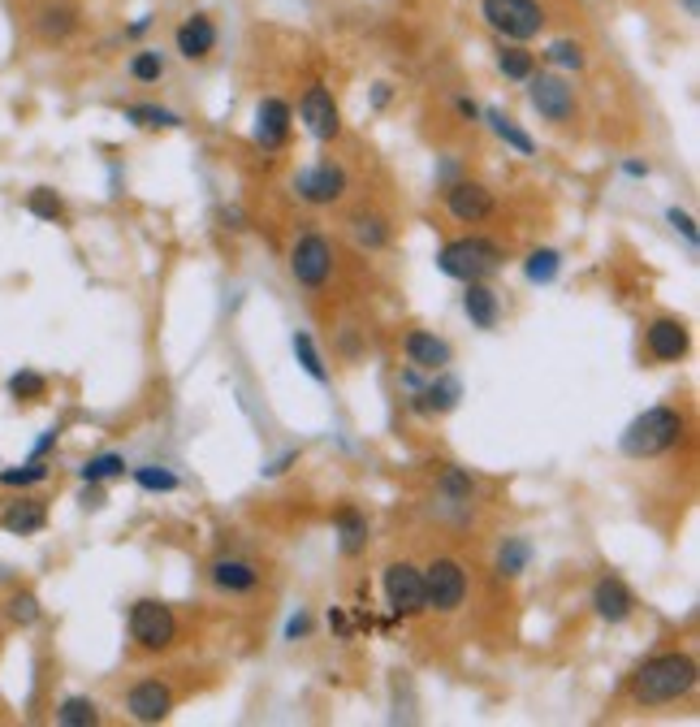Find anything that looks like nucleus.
I'll use <instances>...</instances> for the list:
<instances>
[{"label": "nucleus", "instance_id": "obj_49", "mask_svg": "<svg viewBox=\"0 0 700 727\" xmlns=\"http://www.w3.org/2000/svg\"><path fill=\"white\" fill-rule=\"evenodd\" d=\"M147 26H152V17H138V22H130V26H125V39H138Z\"/></svg>", "mask_w": 700, "mask_h": 727}, {"label": "nucleus", "instance_id": "obj_28", "mask_svg": "<svg viewBox=\"0 0 700 727\" xmlns=\"http://www.w3.org/2000/svg\"><path fill=\"white\" fill-rule=\"evenodd\" d=\"M350 239L367 251H385L389 247V222L381 213H354L350 217Z\"/></svg>", "mask_w": 700, "mask_h": 727}, {"label": "nucleus", "instance_id": "obj_20", "mask_svg": "<svg viewBox=\"0 0 700 727\" xmlns=\"http://www.w3.org/2000/svg\"><path fill=\"white\" fill-rule=\"evenodd\" d=\"M0 528H4L9 537H35V533H44V528H48V502H44V498H31V493L4 502V506H0Z\"/></svg>", "mask_w": 700, "mask_h": 727}, {"label": "nucleus", "instance_id": "obj_47", "mask_svg": "<svg viewBox=\"0 0 700 727\" xmlns=\"http://www.w3.org/2000/svg\"><path fill=\"white\" fill-rule=\"evenodd\" d=\"M623 174L627 178H649V165L644 160H623Z\"/></svg>", "mask_w": 700, "mask_h": 727}, {"label": "nucleus", "instance_id": "obj_30", "mask_svg": "<svg viewBox=\"0 0 700 727\" xmlns=\"http://www.w3.org/2000/svg\"><path fill=\"white\" fill-rule=\"evenodd\" d=\"M532 70H536V57H532L523 44H502V48H497V74H502V79L523 83Z\"/></svg>", "mask_w": 700, "mask_h": 727}, {"label": "nucleus", "instance_id": "obj_11", "mask_svg": "<svg viewBox=\"0 0 700 727\" xmlns=\"http://www.w3.org/2000/svg\"><path fill=\"white\" fill-rule=\"evenodd\" d=\"M299 121L303 130L316 139V143H334L342 134V114H338V100L325 83H312L303 96H299Z\"/></svg>", "mask_w": 700, "mask_h": 727}, {"label": "nucleus", "instance_id": "obj_40", "mask_svg": "<svg viewBox=\"0 0 700 727\" xmlns=\"http://www.w3.org/2000/svg\"><path fill=\"white\" fill-rule=\"evenodd\" d=\"M130 79H134V83H160V79H165V57L152 52V48L134 52V57H130Z\"/></svg>", "mask_w": 700, "mask_h": 727}, {"label": "nucleus", "instance_id": "obj_9", "mask_svg": "<svg viewBox=\"0 0 700 727\" xmlns=\"http://www.w3.org/2000/svg\"><path fill=\"white\" fill-rule=\"evenodd\" d=\"M385 603H389V619H415L424 615V572L415 563H389L385 576Z\"/></svg>", "mask_w": 700, "mask_h": 727}, {"label": "nucleus", "instance_id": "obj_10", "mask_svg": "<svg viewBox=\"0 0 700 727\" xmlns=\"http://www.w3.org/2000/svg\"><path fill=\"white\" fill-rule=\"evenodd\" d=\"M290 187H294V195H299L303 204H312V208H329V204H338V200L347 195V169L334 165V160L303 165V169L294 174Z\"/></svg>", "mask_w": 700, "mask_h": 727}, {"label": "nucleus", "instance_id": "obj_27", "mask_svg": "<svg viewBox=\"0 0 700 727\" xmlns=\"http://www.w3.org/2000/svg\"><path fill=\"white\" fill-rule=\"evenodd\" d=\"M290 347H294V360H299V368H303V372H307L316 385H329V364H325L321 347H316V338H312L307 330H294Z\"/></svg>", "mask_w": 700, "mask_h": 727}, {"label": "nucleus", "instance_id": "obj_50", "mask_svg": "<svg viewBox=\"0 0 700 727\" xmlns=\"http://www.w3.org/2000/svg\"><path fill=\"white\" fill-rule=\"evenodd\" d=\"M372 105H376V109H385V105H389V83H376V92H372Z\"/></svg>", "mask_w": 700, "mask_h": 727}, {"label": "nucleus", "instance_id": "obj_53", "mask_svg": "<svg viewBox=\"0 0 700 727\" xmlns=\"http://www.w3.org/2000/svg\"><path fill=\"white\" fill-rule=\"evenodd\" d=\"M684 9H688V13L697 17V13H700V0H684Z\"/></svg>", "mask_w": 700, "mask_h": 727}, {"label": "nucleus", "instance_id": "obj_17", "mask_svg": "<svg viewBox=\"0 0 700 727\" xmlns=\"http://www.w3.org/2000/svg\"><path fill=\"white\" fill-rule=\"evenodd\" d=\"M208 581H213V589L217 594H230V598H246V594H255L260 589V581H264V572L251 563V559H238V555H221V559H213V568H208Z\"/></svg>", "mask_w": 700, "mask_h": 727}, {"label": "nucleus", "instance_id": "obj_8", "mask_svg": "<svg viewBox=\"0 0 700 727\" xmlns=\"http://www.w3.org/2000/svg\"><path fill=\"white\" fill-rule=\"evenodd\" d=\"M290 277L303 286V290H325L329 277H334V242L316 230L299 235L290 247Z\"/></svg>", "mask_w": 700, "mask_h": 727}, {"label": "nucleus", "instance_id": "obj_36", "mask_svg": "<svg viewBox=\"0 0 700 727\" xmlns=\"http://www.w3.org/2000/svg\"><path fill=\"white\" fill-rule=\"evenodd\" d=\"M130 477L143 493H173L182 485L173 468H160V464H138V468H130Z\"/></svg>", "mask_w": 700, "mask_h": 727}, {"label": "nucleus", "instance_id": "obj_31", "mask_svg": "<svg viewBox=\"0 0 700 727\" xmlns=\"http://www.w3.org/2000/svg\"><path fill=\"white\" fill-rule=\"evenodd\" d=\"M4 390H9L13 403H39V398H48V377L35 372V368H17V372L4 381Z\"/></svg>", "mask_w": 700, "mask_h": 727}, {"label": "nucleus", "instance_id": "obj_52", "mask_svg": "<svg viewBox=\"0 0 700 727\" xmlns=\"http://www.w3.org/2000/svg\"><path fill=\"white\" fill-rule=\"evenodd\" d=\"M221 217H226V222H230V230H242V213H238V208H226V213H221Z\"/></svg>", "mask_w": 700, "mask_h": 727}, {"label": "nucleus", "instance_id": "obj_25", "mask_svg": "<svg viewBox=\"0 0 700 727\" xmlns=\"http://www.w3.org/2000/svg\"><path fill=\"white\" fill-rule=\"evenodd\" d=\"M532 568V541L528 537H506L502 546H497V555H493V572L502 576V581H515V576H523Z\"/></svg>", "mask_w": 700, "mask_h": 727}, {"label": "nucleus", "instance_id": "obj_4", "mask_svg": "<svg viewBox=\"0 0 700 727\" xmlns=\"http://www.w3.org/2000/svg\"><path fill=\"white\" fill-rule=\"evenodd\" d=\"M480 17L488 31H497L506 44H528L545 31V9L536 0H480Z\"/></svg>", "mask_w": 700, "mask_h": 727}, {"label": "nucleus", "instance_id": "obj_15", "mask_svg": "<svg viewBox=\"0 0 700 727\" xmlns=\"http://www.w3.org/2000/svg\"><path fill=\"white\" fill-rule=\"evenodd\" d=\"M290 126H294V109H290L281 96H264V100L255 105L251 139H255L264 152H281L286 139H290Z\"/></svg>", "mask_w": 700, "mask_h": 727}, {"label": "nucleus", "instance_id": "obj_34", "mask_svg": "<svg viewBox=\"0 0 700 727\" xmlns=\"http://www.w3.org/2000/svg\"><path fill=\"white\" fill-rule=\"evenodd\" d=\"M4 619L17 623V628H35L44 619V606H39V598L31 589H17V594L4 598Z\"/></svg>", "mask_w": 700, "mask_h": 727}, {"label": "nucleus", "instance_id": "obj_48", "mask_svg": "<svg viewBox=\"0 0 700 727\" xmlns=\"http://www.w3.org/2000/svg\"><path fill=\"white\" fill-rule=\"evenodd\" d=\"M329 628H338L342 636H350V623H347V615H342V610H329Z\"/></svg>", "mask_w": 700, "mask_h": 727}, {"label": "nucleus", "instance_id": "obj_21", "mask_svg": "<svg viewBox=\"0 0 700 727\" xmlns=\"http://www.w3.org/2000/svg\"><path fill=\"white\" fill-rule=\"evenodd\" d=\"M459 398H463L459 377H450V372L442 368V372H433V381H424L420 394H411V412H415V416H442V412H455Z\"/></svg>", "mask_w": 700, "mask_h": 727}, {"label": "nucleus", "instance_id": "obj_32", "mask_svg": "<svg viewBox=\"0 0 700 727\" xmlns=\"http://www.w3.org/2000/svg\"><path fill=\"white\" fill-rule=\"evenodd\" d=\"M26 213L31 217H39V222H52V226H65V200L52 191V187H35L31 195H26Z\"/></svg>", "mask_w": 700, "mask_h": 727}, {"label": "nucleus", "instance_id": "obj_22", "mask_svg": "<svg viewBox=\"0 0 700 727\" xmlns=\"http://www.w3.org/2000/svg\"><path fill=\"white\" fill-rule=\"evenodd\" d=\"M173 48L186 57V61H204L213 48H217V22L208 13H191L178 31H173Z\"/></svg>", "mask_w": 700, "mask_h": 727}, {"label": "nucleus", "instance_id": "obj_33", "mask_svg": "<svg viewBox=\"0 0 700 727\" xmlns=\"http://www.w3.org/2000/svg\"><path fill=\"white\" fill-rule=\"evenodd\" d=\"M83 485H105V481H121L125 477V455L117 451H105V455H92L83 468H79Z\"/></svg>", "mask_w": 700, "mask_h": 727}, {"label": "nucleus", "instance_id": "obj_43", "mask_svg": "<svg viewBox=\"0 0 700 727\" xmlns=\"http://www.w3.org/2000/svg\"><path fill=\"white\" fill-rule=\"evenodd\" d=\"M307 632H312V615H307V610L290 615V623H286V641H303Z\"/></svg>", "mask_w": 700, "mask_h": 727}, {"label": "nucleus", "instance_id": "obj_7", "mask_svg": "<svg viewBox=\"0 0 700 727\" xmlns=\"http://www.w3.org/2000/svg\"><path fill=\"white\" fill-rule=\"evenodd\" d=\"M130 641L147 654H160L178 641V615L173 606L156 603V598H138L130 606Z\"/></svg>", "mask_w": 700, "mask_h": 727}, {"label": "nucleus", "instance_id": "obj_29", "mask_svg": "<svg viewBox=\"0 0 700 727\" xmlns=\"http://www.w3.org/2000/svg\"><path fill=\"white\" fill-rule=\"evenodd\" d=\"M558 273H563V251H558V247H536V251H528L523 277H528L532 286H550Z\"/></svg>", "mask_w": 700, "mask_h": 727}, {"label": "nucleus", "instance_id": "obj_35", "mask_svg": "<svg viewBox=\"0 0 700 727\" xmlns=\"http://www.w3.org/2000/svg\"><path fill=\"white\" fill-rule=\"evenodd\" d=\"M48 477H52L48 460H26L17 468H0V485L4 489H31V485H44Z\"/></svg>", "mask_w": 700, "mask_h": 727}, {"label": "nucleus", "instance_id": "obj_5", "mask_svg": "<svg viewBox=\"0 0 700 727\" xmlns=\"http://www.w3.org/2000/svg\"><path fill=\"white\" fill-rule=\"evenodd\" d=\"M420 572H424V610L455 615V610L467 603L471 581H467V568L459 559L442 555V559H433L429 568H420Z\"/></svg>", "mask_w": 700, "mask_h": 727}, {"label": "nucleus", "instance_id": "obj_1", "mask_svg": "<svg viewBox=\"0 0 700 727\" xmlns=\"http://www.w3.org/2000/svg\"><path fill=\"white\" fill-rule=\"evenodd\" d=\"M700 671L697 658L684 654V649H666V654H653L636 676H631V702L653 711V706H671V702H684L692 689H697Z\"/></svg>", "mask_w": 700, "mask_h": 727}, {"label": "nucleus", "instance_id": "obj_45", "mask_svg": "<svg viewBox=\"0 0 700 727\" xmlns=\"http://www.w3.org/2000/svg\"><path fill=\"white\" fill-rule=\"evenodd\" d=\"M455 109H459V118H463V121H480V114H484V109H480L471 96H459V100H455Z\"/></svg>", "mask_w": 700, "mask_h": 727}, {"label": "nucleus", "instance_id": "obj_46", "mask_svg": "<svg viewBox=\"0 0 700 727\" xmlns=\"http://www.w3.org/2000/svg\"><path fill=\"white\" fill-rule=\"evenodd\" d=\"M294 460H299V451H286V455H281V460H277V464H268V468H264V473H268V477H281V473H286V468H290V464H294Z\"/></svg>", "mask_w": 700, "mask_h": 727}, {"label": "nucleus", "instance_id": "obj_26", "mask_svg": "<svg viewBox=\"0 0 700 727\" xmlns=\"http://www.w3.org/2000/svg\"><path fill=\"white\" fill-rule=\"evenodd\" d=\"M480 118L493 126V134H497L506 147H515L519 156H536V139H532V134H528V130H523V126H519L515 118H506L502 109H484Z\"/></svg>", "mask_w": 700, "mask_h": 727}, {"label": "nucleus", "instance_id": "obj_37", "mask_svg": "<svg viewBox=\"0 0 700 727\" xmlns=\"http://www.w3.org/2000/svg\"><path fill=\"white\" fill-rule=\"evenodd\" d=\"M125 121H134L143 130H178L182 126L173 109H160V105H125Z\"/></svg>", "mask_w": 700, "mask_h": 727}, {"label": "nucleus", "instance_id": "obj_44", "mask_svg": "<svg viewBox=\"0 0 700 727\" xmlns=\"http://www.w3.org/2000/svg\"><path fill=\"white\" fill-rule=\"evenodd\" d=\"M57 442H61V429H48V433H44V438H39V442H35V451H31V460H48V455H52V446H57Z\"/></svg>", "mask_w": 700, "mask_h": 727}, {"label": "nucleus", "instance_id": "obj_3", "mask_svg": "<svg viewBox=\"0 0 700 727\" xmlns=\"http://www.w3.org/2000/svg\"><path fill=\"white\" fill-rule=\"evenodd\" d=\"M506 251L484 235H463V239H450L442 251H437V269L455 282H484L502 269Z\"/></svg>", "mask_w": 700, "mask_h": 727}, {"label": "nucleus", "instance_id": "obj_39", "mask_svg": "<svg viewBox=\"0 0 700 727\" xmlns=\"http://www.w3.org/2000/svg\"><path fill=\"white\" fill-rule=\"evenodd\" d=\"M545 61H550L554 70L580 74L583 65H588V52H583V44H576V39H554V44L545 48Z\"/></svg>", "mask_w": 700, "mask_h": 727}, {"label": "nucleus", "instance_id": "obj_13", "mask_svg": "<svg viewBox=\"0 0 700 727\" xmlns=\"http://www.w3.org/2000/svg\"><path fill=\"white\" fill-rule=\"evenodd\" d=\"M644 351L653 364H679L692 351V330L679 317H653L644 325Z\"/></svg>", "mask_w": 700, "mask_h": 727}, {"label": "nucleus", "instance_id": "obj_51", "mask_svg": "<svg viewBox=\"0 0 700 727\" xmlns=\"http://www.w3.org/2000/svg\"><path fill=\"white\" fill-rule=\"evenodd\" d=\"M83 502H87V506H100V502H105V489H100V485H87Z\"/></svg>", "mask_w": 700, "mask_h": 727}, {"label": "nucleus", "instance_id": "obj_24", "mask_svg": "<svg viewBox=\"0 0 700 727\" xmlns=\"http://www.w3.org/2000/svg\"><path fill=\"white\" fill-rule=\"evenodd\" d=\"M463 312L467 321L475 325V330H497V321H502V299L493 295V286H484V282H463Z\"/></svg>", "mask_w": 700, "mask_h": 727}, {"label": "nucleus", "instance_id": "obj_16", "mask_svg": "<svg viewBox=\"0 0 700 727\" xmlns=\"http://www.w3.org/2000/svg\"><path fill=\"white\" fill-rule=\"evenodd\" d=\"M446 213L459 222V226H480V222H488L493 217V191L484 187V182H450L446 187Z\"/></svg>", "mask_w": 700, "mask_h": 727}, {"label": "nucleus", "instance_id": "obj_38", "mask_svg": "<svg viewBox=\"0 0 700 727\" xmlns=\"http://www.w3.org/2000/svg\"><path fill=\"white\" fill-rule=\"evenodd\" d=\"M57 724H61V727H92V724H100V706H96L92 698H65V702L57 706Z\"/></svg>", "mask_w": 700, "mask_h": 727}, {"label": "nucleus", "instance_id": "obj_42", "mask_svg": "<svg viewBox=\"0 0 700 727\" xmlns=\"http://www.w3.org/2000/svg\"><path fill=\"white\" fill-rule=\"evenodd\" d=\"M666 222L688 239V247H697V222H692V213H684V208H666Z\"/></svg>", "mask_w": 700, "mask_h": 727}, {"label": "nucleus", "instance_id": "obj_2", "mask_svg": "<svg viewBox=\"0 0 700 727\" xmlns=\"http://www.w3.org/2000/svg\"><path fill=\"white\" fill-rule=\"evenodd\" d=\"M684 433H688V416H684L679 407H671V403H657V407L640 412V416L623 429L618 451H623L627 460H657V455L675 451V446L684 442Z\"/></svg>", "mask_w": 700, "mask_h": 727}, {"label": "nucleus", "instance_id": "obj_12", "mask_svg": "<svg viewBox=\"0 0 700 727\" xmlns=\"http://www.w3.org/2000/svg\"><path fill=\"white\" fill-rule=\"evenodd\" d=\"M588 606H592V615L601 619V623H627L631 615H636V594H631V585L623 581V576H614V572H605V576H596L592 581V589H588Z\"/></svg>", "mask_w": 700, "mask_h": 727}, {"label": "nucleus", "instance_id": "obj_14", "mask_svg": "<svg viewBox=\"0 0 700 727\" xmlns=\"http://www.w3.org/2000/svg\"><path fill=\"white\" fill-rule=\"evenodd\" d=\"M79 22H83L79 4H70V0H39L31 9V31L39 44H65L79 31Z\"/></svg>", "mask_w": 700, "mask_h": 727}, {"label": "nucleus", "instance_id": "obj_6", "mask_svg": "<svg viewBox=\"0 0 700 727\" xmlns=\"http://www.w3.org/2000/svg\"><path fill=\"white\" fill-rule=\"evenodd\" d=\"M523 83H528V105L545 121H554V126L576 121L580 100H576V87H571L563 74H554V70H541V74H536V70H532Z\"/></svg>", "mask_w": 700, "mask_h": 727}, {"label": "nucleus", "instance_id": "obj_23", "mask_svg": "<svg viewBox=\"0 0 700 727\" xmlns=\"http://www.w3.org/2000/svg\"><path fill=\"white\" fill-rule=\"evenodd\" d=\"M334 533H338V550H342L347 559H354V555L367 550L372 524H367V515H363L354 502H342V506L334 511Z\"/></svg>", "mask_w": 700, "mask_h": 727}, {"label": "nucleus", "instance_id": "obj_41", "mask_svg": "<svg viewBox=\"0 0 700 727\" xmlns=\"http://www.w3.org/2000/svg\"><path fill=\"white\" fill-rule=\"evenodd\" d=\"M437 489H442V498H450V502H471L475 481L467 477L463 468H446V473H442V481H437Z\"/></svg>", "mask_w": 700, "mask_h": 727}, {"label": "nucleus", "instance_id": "obj_18", "mask_svg": "<svg viewBox=\"0 0 700 727\" xmlns=\"http://www.w3.org/2000/svg\"><path fill=\"white\" fill-rule=\"evenodd\" d=\"M169 711H173V689L165 680H138L125 693V715L134 724H160L169 719Z\"/></svg>", "mask_w": 700, "mask_h": 727}, {"label": "nucleus", "instance_id": "obj_19", "mask_svg": "<svg viewBox=\"0 0 700 727\" xmlns=\"http://www.w3.org/2000/svg\"><path fill=\"white\" fill-rule=\"evenodd\" d=\"M402 356L420 372H442V368H450V360H455V347L446 338H437L433 330H411L402 338Z\"/></svg>", "mask_w": 700, "mask_h": 727}]
</instances>
